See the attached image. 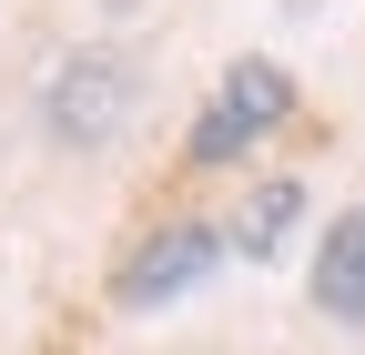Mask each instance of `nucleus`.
Masks as SVG:
<instances>
[{
    "label": "nucleus",
    "instance_id": "obj_3",
    "mask_svg": "<svg viewBox=\"0 0 365 355\" xmlns=\"http://www.w3.org/2000/svg\"><path fill=\"white\" fill-rule=\"evenodd\" d=\"M213 264H223V234L213 224H163V234H143V244L112 264V304H122V315H153V304L193 294Z\"/></svg>",
    "mask_w": 365,
    "mask_h": 355
},
{
    "label": "nucleus",
    "instance_id": "obj_1",
    "mask_svg": "<svg viewBox=\"0 0 365 355\" xmlns=\"http://www.w3.org/2000/svg\"><path fill=\"white\" fill-rule=\"evenodd\" d=\"M132 112H143V71H132V51H112V41L71 51V61L51 71V92H41V132H51L61 153H102V143H122Z\"/></svg>",
    "mask_w": 365,
    "mask_h": 355
},
{
    "label": "nucleus",
    "instance_id": "obj_6",
    "mask_svg": "<svg viewBox=\"0 0 365 355\" xmlns=\"http://www.w3.org/2000/svg\"><path fill=\"white\" fill-rule=\"evenodd\" d=\"M314 11H325V0H284V21H314Z\"/></svg>",
    "mask_w": 365,
    "mask_h": 355
},
{
    "label": "nucleus",
    "instance_id": "obj_4",
    "mask_svg": "<svg viewBox=\"0 0 365 355\" xmlns=\"http://www.w3.org/2000/svg\"><path fill=\"white\" fill-rule=\"evenodd\" d=\"M304 284H314V315H335V325L365 335V203L325 224V244H314V274H304Z\"/></svg>",
    "mask_w": 365,
    "mask_h": 355
},
{
    "label": "nucleus",
    "instance_id": "obj_5",
    "mask_svg": "<svg viewBox=\"0 0 365 355\" xmlns=\"http://www.w3.org/2000/svg\"><path fill=\"white\" fill-rule=\"evenodd\" d=\"M294 224H304V183H294V173H264V183L244 193V213L223 224V254H244V264H274Z\"/></svg>",
    "mask_w": 365,
    "mask_h": 355
},
{
    "label": "nucleus",
    "instance_id": "obj_2",
    "mask_svg": "<svg viewBox=\"0 0 365 355\" xmlns=\"http://www.w3.org/2000/svg\"><path fill=\"white\" fill-rule=\"evenodd\" d=\"M274 122H294V71H284V61H264V51H244L234 71L213 81V102L193 112V132H182V153H193L203 173H213V163H244V153L264 143Z\"/></svg>",
    "mask_w": 365,
    "mask_h": 355
}]
</instances>
